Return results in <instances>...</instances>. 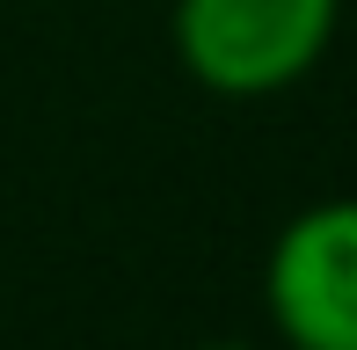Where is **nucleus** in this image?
I'll return each instance as SVG.
<instances>
[{"label": "nucleus", "instance_id": "nucleus-1", "mask_svg": "<svg viewBox=\"0 0 357 350\" xmlns=\"http://www.w3.org/2000/svg\"><path fill=\"white\" fill-rule=\"evenodd\" d=\"M343 0H175L168 37L197 88L226 102H263L299 88L328 59Z\"/></svg>", "mask_w": 357, "mask_h": 350}, {"label": "nucleus", "instance_id": "nucleus-2", "mask_svg": "<svg viewBox=\"0 0 357 350\" xmlns=\"http://www.w3.org/2000/svg\"><path fill=\"white\" fill-rule=\"evenodd\" d=\"M263 307L284 350H357V197L284 219L263 263Z\"/></svg>", "mask_w": 357, "mask_h": 350}, {"label": "nucleus", "instance_id": "nucleus-3", "mask_svg": "<svg viewBox=\"0 0 357 350\" xmlns=\"http://www.w3.org/2000/svg\"><path fill=\"white\" fill-rule=\"evenodd\" d=\"M197 350H255V343H197Z\"/></svg>", "mask_w": 357, "mask_h": 350}]
</instances>
